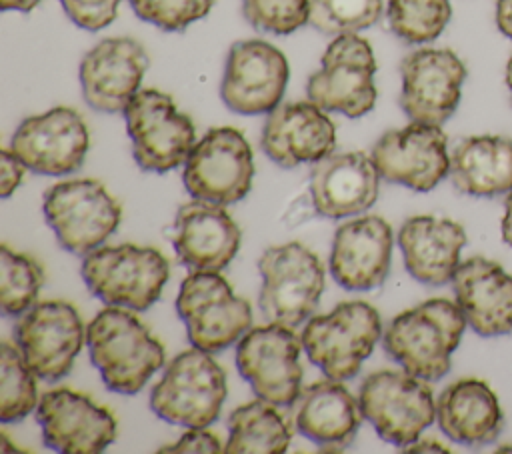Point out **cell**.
Segmentation results:
<instances>
[{"label": "cell", "mask_w": 512, "mask_h": 454, "mask_svg": "<svg viewBox=\"0 0 512 454\" xmlns=\"http://www.w3.org/2000/svg\"><path fill=\"white\" fill-rule=\"evenodd\" d=\"M44 284L42 266L28 254L0 248V306L6 316H22L36 304Z\"/></svg>", "instance_id": "4dcf8cb0"}, {"label": "cell", "mask_w": 512, "mask_h": 454, "mask_svg": "<svg viewBox=\"0 0 512 454\" xmlns=\"http://www.w3.org/2000/svg\"><path fill=\"white\" fill-rule=\"evenodd\" d=\"M466 324L456 302L432 298L398 314L388 324L384 350L402 370L434 382L448 374L452 352L458 348Z\"/></svg>", "instance_id": "6da1fadb"}, {"label": "cell", "mask_w": 512, "mask_h": 454, "mask_svg": "<svg viewBox=\"0 0 512 454\" xmlns=\"http://www.w3.org/2000/svg\"><path fill=\"white\" fill-rule=\"evenodd\" d=\"M44 216L62 248L88 254L120 224V204L98 180H66L44 192Z\"/></svg>", "instance_id": "30bf717a"}, {"label": "cell", "mask_w": 512, "mask_h": 454, "mask_svg": "<svg viewBox=\"0 0 512 454\" xmlns=\"http://www.w3.org/2000/svg\"><path fill=\"white\" fill-rule=\"evenodd\" d=\"M254 176L252 150L236 128H212L190 150L182 180L186 190L200 200L234 204L242 200Z\"/></svg>", "instance_id": "7c38bea8"}, {"label": "cell", "mask_w": 512, "mask_h": 454, "mask_svg": "<svg viewBox=\"0 0 512 454\" xmlns=\"http://www.w3.org/2000/svg\"><path fill=\"white\" fill-rule=\"evenodd\" d=\"M506 84H508V90H510V98H512V56L506 64Z\"/></svg>", "instance_id": "ee69618b"}, {"label": "cell", "mask_w": 512, "mask_h": 454, "mask_svg": "<svg viewBox=\"0 0 512 454\" xmlns=\"http://www.w3.org/2000/svg\"><path fill=\"white\" fill-rule=\"evenodd\" d=\"M212 4L214 0H130L138 18L166 32H180L204 18Z\"/></svg>", "instance_id": "d590c367"}, {"label": "cell", "mask_w": 512, "mask_h": 454, "mask_svg": "<svg viewBox=\"0 0 512 454\" xmlns=\"http://www.w3.org/2000/svg\"><path fill=\"white\" fill-rule=\"evenodd\" d=\"M82 278L108 306L146 310L168 280V262L156 248L134 244L94 248L84 254Z\"/></svg>", "instance_id": "5b68a950"}, {"label": "cell", "mask_w": 512, "mask_h": 454, "mask_svg": "<svg viewBox=\"0 0 512 454\" xmlns=\"http://www.w3.org/2000/svg\"><path fill=\"white\" fill-rule=\"evenodd\" d=\"M302 340L290 326L272 324L248 330L236 346V366L258 398L292 406L302 390Z\"/></svg>", "instance_id": "4fadbf2b"}, {"label": "cell", "mask_w": 512, "mask_h": 454, "mask_svg": "<svg viewBox=\"0 0 512 454\" xmlns=\"http://www.w3.org/2000/svg\"><path fill=\"white\" fill-rule=\"evenodd\" d=\"M450 0H390V30L408 44L432 42L442 34L450 20Z\"/></svg>", "instance_id": "1f68e13d"}, {"label": "cell", "mask_w": 512, "mask_h": 454, "mask_svg": "<svg viewBox=\"0 0 512 454\" xmlns=\"http://www.w3.org/2000/svg\"><path fill=\"white\" fill-rule=\"evenodd\" d=\"M242 12L262 32L290 34L310 20V0H242Z\"/></svg>", "instance_id": "e575fe53"}, {"label": "cell", "mask_w": 512, "mask_h": 454, "mask_svg": "<svg viewBox=\"0 0 512 454\" xmlns=\"http://www.w3.org/2000/svg\"><path fill=\"white\" fill-rule=\"evenodd\" d=\"M38 406L36 374L24 360L22 352L2 344L0 360V420L16 422Z\"/></svg>", "instance_id": "d6a6232c"}, {"label": "cell", "mask_w": 512, "mask_h": 454, "mask_svg": "<svg viewBox=\"0 0 512 454\" xmlns=\"http://www.w3.org/2000/svg\"><path fill=\"white\" fill-rule=\"evenodd\" d=\"M160 452H178V454L204 452V454H218V452H224V446L220 444V440L208 428H188V432L176 444L162 446Z\"/></svg>", "instance_id": "74e56055"}, {"label": "cell", "mask_w": 512, "mask_h": 454, "mask_svg": "<svg viewBox=\"0 0 512 454\" xmlns=\"http://www.w3.org/2000/svg\"><path fill=\"white\" fill-rule=\"evenodd\" d=\"M360 408L378 436L406 448L434 422L436 402L426 380L402 370H380L360 386Z\"/></svg>", "instance_id": "8992f818"}, {"label": "cell", "mask_w": 512, "mask_h": 454, "mask_svg": "<svg viewBox=\"0 0 512 454\" xmlns=\"http://www.w3.org/2000/svg\"><path fill=\"white\" fill-rule=\"evenodd\" d=\"M404 450L406 452H448V448L436 440H416L408 444Z\"/></svg>", "instance_id": "60d3db41"}, {"label": "cell", "mask_w": 512, "mask_h": 454, "mask_svg": "<svg viewBox=\"0 0 512 454\" xmlns=\"http://www.w3.org/2000/svg\"><path fill=\"white\" fill-rule=\"evenodd\" d=\"M450 180L470 196H498L512 190V140L470 136L450 154Z\"/></svg>", "instance_id": "f1b7e54d"}, {"label": "cell", "mask_w": 512, "mask_h": 454, "mask_svg": "<svg viewBox=\"0 0 512 454\" xmlns=\"http://www.w3.org/2000/svg\"><path fill=\"white\" fill-rule=\"evenodd\" d=\"M148 68L146 50L132 38H106L80 62V84L88 106L100 112H124L138 94Z\"/></svg>", "instance_id": "ffe728a7"}, {"label": "cell", "mask_w": 512, "mask_h": 454, "mask_svg": "<svg viewBox=\"0 0 512 454\" xmlns=\"http://www.w3.org/2000/svg\"><path fill=\"white\" fill-rule=\"evenodd\" d=\"M262 274L260 310L272 324L298 326L316 308L324 290V266L298 242L264 250L258 260Z\"/></svg>", "instance_id": "52a82bcc"}, {"label": "cell", "mask_w": 512, "mask_h": 454, "mask_svg": "<svg viewBox=\"0 0 512 454\" xmlns=\"http://www.w3.org/2000/svg\"><path fill=\"white\" fill-rule=\"evenodd\" d=\"M134 160L142 170L168 172L186 162L196 144L192 120L154 88L138 90L124 110Z\"/></svg>", "instance_id": "9c48e42d"}, {"label": "cell", "mask_w": 512, "mask_h": 454, "mask_svg": "<svg viewBox=\"0 0 512 454\" xmlns=\"http://www.w3.org/2000/svg\"><path fill=\"white\" fill-rule=\"evenodd\" d=\"M36 420L48 448L64 454H96L116 438V418L108 408L70 388L46 392Z\"/></svg>", "instance_id": "d6986e66"}, {"label": "cell", "mask_w": 512, "mask_h": 454, "mask_svg": "<svg viewBox=\"0 0 512 454\" xmlns=\"http://www.w3.org/2000/svg\"><path fill=\"white\" fill-rule=\"evenodd\" d=\"M440 430L458 444L484 446L498 438L504 414L494 390L480 378H460L436 400Z\"/></svg>", "instance_id": "83f0119b"}, {"label": "cell", "mask_w": 512, "mask_h": 454, "mask_svg": "<svg viewBox=\"0 0 512 454\" xmlns=\"http://www.w3.org/2000/svg\"><path fill=\"white\" fill-rule=\"evenodd\" d=\"M2 174H0V196L2 198H8L22 182L24 178V170H26V164L10 150V148H4L2 150Z\"/></svg>", "instance_id": "f35d334b"}, {"label": "cell", "mask_w": 512, "mask_h": 454, "mask_svg": "<svg viewBox=\"0 0 512 454\" xmlns=\"http://www.w3.org/2000/svg\"><path fill=\"white\" fill-rule=\"evenodd\" d=\"M456 304L468 326L480 336L512 332V274L498 262L472 256L452 278Z\"/></svg>", "instance_id": "d4e9b609"}, {"label": "cell", "mask_w": 512, "mask_h": 454, "mask_svg": "<svg viewBox=\"0 0 512 454\" xmlns=\"http://www.w3.org/2000/svg\"><path fill=\"white\" fill-rule=\"evenodd\" d=\"M276 404L258 398L236 408L228 418V454H282L290 446V426L274 408Z\"/></svg>", "instance_id": "f546056e"}, {"label": "cell", "mask_w": 512, "mask_h": 454, "mask_svg": "<svg viewBox=\"0 0 512 454\" xmlns=\"http://www.w3.org/2000/svg\"><path fill=\"white\" fill-rule=\"evenodd\" d=\"M10 150L32 172L62 176L76 172L88 152L84 118L66 106L26 118L14 132Z\"/></svg>", "instance_id": "ac0fdd59"}, {"label": "cell", "mask_w": 512, "mask_h": 454, "mask_svg": "<svg viewBox=\"0 0 512 454\" xmlns=\"http://www.w3.org/2000/svg\"><path fill=\"white\" fill-rule=\"evenodd\" d=\"M176 310L190 344L210 354L232 346L252 324L250 304L234 296L218 272H190L182 280Z\"/></svg>", "instance_id": "ba28073f"}, {"label": "cell", "mask_w": 512, "mask_h": 454, "mask_svg": "<svg viewBox=\"0 0 512 454\" xmlns=\"http://www.w3.org/2000/svg\"><path fill=\"white\" fill-rule=\"evenodd\" d=\"M380 174L364 152L328 154L310 170L314 208L326 218H346L368 210L378 196Z\"/></svg>", "instance_id": "cb8c5ba5"}, {"label": "cell", "mask_w": 512, "mask_h": 454, "mask_svg": "<svg viewBox=\"0 0 512 454\" xmlns=\"http://www.w3.org/2000/svg\"><path fill=\"white\" fill-rule=\"evenodd\" d=\"M364 414L360 400L340 380H320L300 390L294 402V424L324 452L348 448L360 428Z\"/></svg>", "instance_id": "484cf974"}, {"label": "cell", "mask_w": 512, "mask_h": 454, "mask_svg": "<svg viewBox=\"0 0 512 454\" xmlns=\"http://www.w3.org/2000/svg\"><path fill=\"white\" fill-rule=\"evenodd\" d=\"M14 332L24 360L46 382L60 380L70 372L86 340L76 308L62 300L34 304L20 316Z\"/></svg>", "instance_id": "5bb4252c"}, {"label": "cell", "mask_w": 512, "mask_h": 454, "mask_svg": "<svg viewBox=\"0 0 512 454\" xmlns=\"http://www.w3.org/2000/svg\"><path fill=\"white\" fill-rule=\"evenodd\" d=\"M172 246L190 272H220L240 248V228L222 204L194 198L178 208Z\"/></svg>", "instance_id": "44dd1931"}, {"label": "cell", "mask_w": 512, "mask_h": 454, "mask_svg": "<svg viewBox=\"0 0 512 454\" xmlns=\"http://www.w3.org/2000/svg\"><path fill=\"white\" fill-rule=\"evenodd\" d=\"M122 0H60L64 12L84 30L106 28L118 12Z\"/></svg>", "instance_id": "8d00e7d4"}, {"label": "cell", "mask_w": 512, "mask_h": 454, "mask_svg": "<svg viewBox=\"0 0 512 454\" xmlns=\"http://www.w3.org/2000/svg\"><path fill=\"white\" fill-rule=\"evenodd\" d=\"M374 72L376 60L364 38L336 36L322 56V68L308 78V100L326 112L360 118L376 102Z\"/></svg>", "instance_id": "8fae6325"}, {"label": "cell", "mask_w": 512, "mask_h": 454, "mask_svg": "<svg viewBox=\"0 0 512 454\" xmlns=\"http://www.w3.org/2000/svg\"><path fill=\"white\" fill-rule=\"evenodd\" d=\"M290 76L286 56L264 40L232 44L220 86L224 104L238 114L272 112Z\"/></svg>", "instance_id": "e0dca14e"}, {"label": "cell", "mask_w": 512, "mask_h": 454, "mask_svg": "<svg viewBox=\"0 0 512 454\" xmlns=\"http://www.w3.org/2000/svg\"><path fill=\"white\" fill-rule=\"evenodd\" d=\"M40 0H0L2 10H20V12H30Z\"/></svg>", "instance_id": "7bdbcfd3"}, {"label": "cell", "mask_w": 512, "mask_h": 454, "mask_svg": "<svg viewBox=\"0 0 512 454\" xmlns=\"http://www.w3.org/2000/svg\"><path fill=\"white\" fill-rule=\"evenodd\" d=\"M390 256V224L380 216H360L336 230L330 272L346 290H370L386 280Z\"/></svg>", "instance_id": "603a6c76"}, {"label": "cell", "mask_w": 512, "mask_h": 454, "mask_svg": "<svg viewBox=\"0 0 512 454\" xmlns=\"http://www.w3.org/2000/svg\"><path fill=\"white\" fill-rule=\"evenodd\" d=\"M382 0H310V24L322 34H356L378 22Z\"/></svg>", "instance_id": "836d02e7"}, {"label": "cell", "mask_w": 512, "mask_h": 454, "mask_svg": "<svg viewBox=\"0 0 512 454\" xmlns=\"http://www.w3.org/2000/svg\"><path fill=\"white\" fill-rule=\"evenodd\" d=\"M90 358L106 388L136 394L164 364L162 344L128 310L108 306L86 328Z\"/></svg>", "instance_id": "7a4b0ae2"}, {"label": "cell", "mask_w": 512, "mask_h": 454, "mask_svg": "<svg viewBox=\"0 0 512 454\" xmlns=\"http://www.w3.org/2000/svg\"><path fill=\"white\" fill-rule=\"evenodd\" d=\"M264 154L282 168H296L302 162H318L332 154L336 128L326 110L314 102L278 104L262 128Z\"/></svg>", "instance_id": "7402d4cb"}, {"label": "cell", "mask_w": 512, "mask_h": 454, "mask_svg": "<svg viewBox=\"0 0 512 454\" xmlns=\"http://www.w3.org/2000/svg\"><path fill=\"white\" fill-rule=\"evenodd\" d=\"M496 24L500 32L512 40V0L496 2Z\"/></svg>", "instance_id": "ab89813d"}, {"label": "cell", "mask_w": 512, "mask_h": 454, "mask_svg": "<svg viewBox=\"0 0 512 454\" xmlns=\"http://www.w3.org/2000/svg\"><path fill=\"white\" fill-rule=\"evenodd\" d=\"M370 158L380 178L418 192L432 190L450 170L446 134L440 126L422 122L380 136Z\"/></svg>", "instance_id": "9a60e30c"}, {"label": "cell", "mask_w": 512, "mask_h": 454, "mask_svg": "<svg viewBox=\"0 0 512 454\" xmlns=\"http://www.w3.org/2000/svg\"><path fill=\"white\" fill-rule=\"evenodd\" d=\"M382 324L368 302H342L328 314L308 320L300 336L302 348L326 378L348 380L372 354Z\"/></svg>", "instance_id": "277c9868"}, {"label": "cell", "mask_w": 512, "mask_h": 454, "mask_svg": "<svg viewBox=\"0 0 512 454\" xmlns=\"http://www.w3.org/2000/svg\"><path fill=\"white\" fill-rule=\"evenodd\" d=\"M226 398V374L200 348L178 354L152 388V412L176 426L208 428L220 414Z\"/></svg>", "instance_id": "3957f363"}, {"label": "cell", "mask_w": 512, "mask_h": 454, "mask_svg": "<svg viewBox=\"0 0 512 454\" xmlns=\"http://www.w3.org/2000/svg\"><path fill=\"white\" fill-rule=\"evenodd\" d=\"M400 106L412 122L442 126L458 108L464 62L446 48H420L400 66Z\"/></svg>", "instance_id": "2e32d148"}, {"label": "cell", "mask_w": 512, "mask_h": 454, "mask_svg": "<svg viewBox=\"0 0 512 454\" xmlns=\"http://www.w3.org/2000/svg\"><path fill=\"white\" fill-rule=\"evenodd\" d=\"M464 244V228L448 218L412 216L398 232L406 270L428 286H442L454 278Z\"/></svg>", "instance_id": "4316f807"}, {"label": "cell", "mask_w": 512, "mask_h": 454, "mask_svg": "<svg viewBox=\"0 0 512 454\" xmlns=\"http://www.w3.org/2000/svg\"><path fill=\"white\" fill-rule=\"evenodd\" d=\"M502 240L512 246V190L506 198V210H504V218H502Z\"/></svg>", "instance_id": "b9f144b4"}]
</instances>
